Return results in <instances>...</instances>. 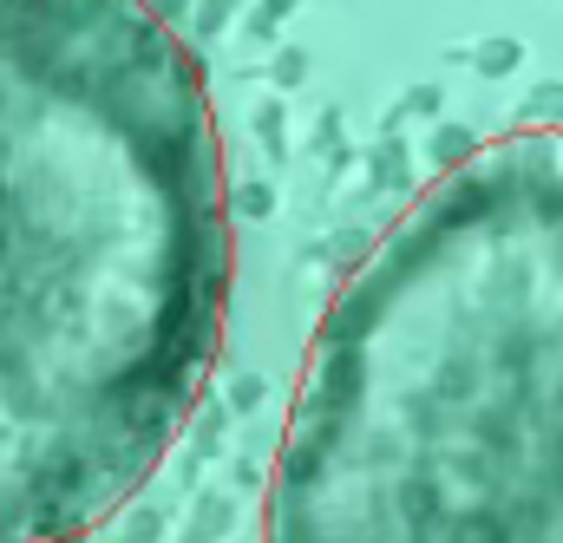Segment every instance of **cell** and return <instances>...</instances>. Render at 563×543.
<instances>
[{"instance_id": "1", "label": "cell", "mask_w": 563, "mask_h": 543, "mask_svg": "<svg viewBox=\"0 0 563 543\" xmlns=\"http://www.w3.org/2000/svg\"><path fill=\"white\" fill-rule=\"evenodd\" d=\"M230 321L223 137L144 0H0V543L112 524Z\"/></svg>"}, {"instance_id": "2", "label": "cell", "mask_w": 563, "mask_h": 543, "mask_svg": "<svg viewBox=\"0 0 563 543\" xmlns=\"http://www.w3.org/2000/svg\"><path fill=\"white\" fill-rule=\"evenodd\" d=\"M263 543H563V132L459 157L308 341Z\"/></svg>"}]
</instances>
